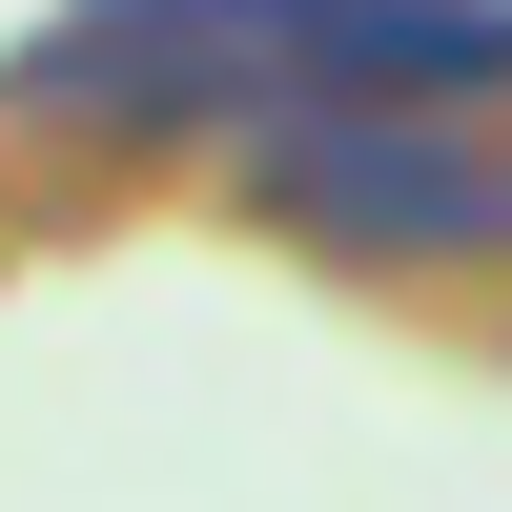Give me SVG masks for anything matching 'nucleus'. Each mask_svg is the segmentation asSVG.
Here are the masks:
<instances>
[{
	"instance_id": "nucleus-2",
	"label": "nucleus",
	"mask_w": 512,
	"mask_h": 512,
	"mask_svg": "<svg viewBox=\"0 0 512 512\" xmlns=\"http://www.w3.org/2000/svg\"><path fill=\"white\" fill-rule=\"evenodd\" d=\"M246 205L287 246H328V267H492L512 246V144H451V123H267Z\"/></svg>"
},
{
	"instance_id": "nucleus-1",
	"label": "nucleus",
	"mask_w": 512,
	"mask_h": 512,
	"mask_svg": "<svg viewBox=\"0 0 512 512\" xmlns=\"http://www.w3.org/2000/svg\"><path fill=\"white\" fill-rule=\"evenodd\" d=\"M21 123L267 144V123H451L512 103V0H62L0 62Z\"/></svg>"
}]
</instances>
